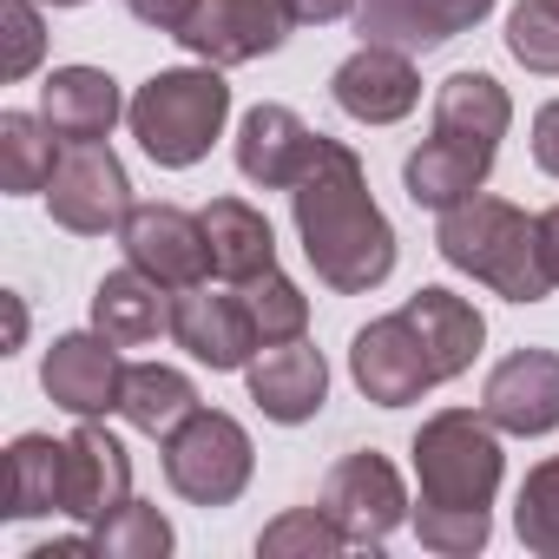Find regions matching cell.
<instances>
[{
    "label": "cell",
    "instance_id": "1",
    "mask_svg": "<svg viewBox=\"0 0 559 559\" xmlns=\"http://www.w3.org/2000/svg\"><path fill=\"white\" fill-rule=\"evenodd\" d=\"M290 217H297V243L317 270V284H330L336 297H369L389 284L395 224L369 198V171L343 139L317 132L310 171L290 185Z\"/></svg>",
    "mask_w": 559,
    "mask_h": 559
},
{
    "label": "cell",
    "instance_id": "2",
    "mask_svg": "<svg viewBox=\"0 0 559 559\" xmlns=\"http://www.w3.org/2000/svg\"><path fill=\"white\" fill-rule=\"evenodd\" d=\"M435 250L448 270L474 276V284H487L507 304H546L552 297V276H546L539 243H533V217L493 191L448 204L435 224Z\"/></svg>",
    "mask_w": 559,
    "mask_h": 559
},
{
    "label": "cell",
    "instance_id": "3",
    "mask_svg": "<svg viewBox=\"0 0 559 559\" xmlns=\"http://www.w3.org/2000/svg\"><path fill=\"white\" fill-rule=\"evenodd\" d=\"M224 119H230V86H224V67H204V60L152 73L126 106L139 152L165 171H191L224 139Z\"/></svg>",
    "mask_w": 559,
    "mask_h": 559
},
{
    "label": "cell",
    "instance_id": "4",
    "mask_svg": "<svg viewBox=\"0 0 559 559\" xmlns=\"http://www.w3.org/2000/svg\"><path fill=\"white\" fill-rule=\"evenodd\" d=\"M507 474L500 428L480 408H441L415 428V487L435 507H493Z\"/></svg>",
    "mask_w": 559,
    "mask_h": 559
},
{
    "label": "cell",
    "instance_id": "5",
    "mask_svg": "<svg viewBox=\"0 0 559 559\" xmlns=\"http://www.w3.org/2000/svg\"><path fill=\"white\" fill-rule=\"evenodd\" d=\"M165 487L191 507H230L250 474H257V448H250V428L224 408H191L165 441Z\"/></svg>",
    "mask_w": 559,
    "mask_h": 559
},
{
    "label": "cell",
    "instance_id": "6",
    "mask_svg": "<svg viewBox=\"0 0 559 559\" xmlns=\"http://www.w3.org/2000/svg\"><path fill=\"white\" fill-rule=\"evenodd\" d=\"M47 211H53V224L73 230V237H106V230H119L126 211H132V178H126L119 152H112L106 139H73V145L60 152L53 185H47Z\"/></svg>",
    "mask_w": 559,
    "mask_h": 559
},
{
    "label": "cell",
    "instance_id": "7",
    "mask_svg": "<svg viewBox=\"0 0 559 559\" xmlns=\"http://www.w3.org/2000/svg\"><path fill=\"white\" fill-rule=\"evenodd\" d=\"M323 513L343 526L349 546H389V533L408 526L415 507H408V487H402L395 461L376 454V448H356V454H343V461L330 467V480H323Z\"/></svg>",
    "mask_w": 559,
    "mask_h": 559
},
{
    "label": "cell",
    "instance_id": "8",
    "mask_svg": "<svg viewBox=\"0 0 559 559\" xmlns=\"http://www.w3.org/2000/svg\"><path fill=\"white\" fill-rule=\"evenodd\" d=\"M119 250L132 270H145L165 290H191L211 276V237L204 217L185 204H132L119 224Z\"/></svg>",
    "mask_w": 559,
    "mask_h": 559
},
{
    "label": "cell",
    "instance_id": "9",
    "mask_svg": "<svg viewBox=\"0 0 559 559\" xmlns=\"http://www.w3.org/2000/svg\"><path fill=\"white\" fill-rule=\"evenodd\" d=\"M40 389L73 421H106V415H119V395H126V356L99 330L53 336V349L40 356Z\"/></svg>",
    "mask_w": 559,
    "mask_h": 559
},
{
    "label": "cell",
    "instance_id": "10",
    "mask_svg": "<svg viewBox=\"0 0 559 559\" xmlns=\"http://www.w3.org/2000/svg\"><path fill=\"white\" fill-rule=\"evenodd\" d=\"M290 27H297L290 0H198L178 47L198 53L204 67H250V60L284 47Z\"/></svg>",
    "mask_w": 559,
    "mask_h": 559
},
{
    "label": "cell",
    "instance_id": "11",
    "mask_svg": "<svg viewBox=\"0 0 559 559\" xmlns=\"http://www.w3.org/2000/svg\"><path fill=\"white\" fill-rule=\"evenodd\" d=\"M171 343H178L191 362L217 369V376H230V369H250V356L263 349L237 284H230V290H211V284L171 290Z\"/></svg>",
    "mask_w": 559,
    "mask_h": 559
},
{
    "label": "cell",
    "instance_id": "12",
    "mask_svg": "<svg viewBox=\"0 0 559 559\" xmlns=\"http://www.w3.org/2000/svg\"><path fill=\"white\" fill-rule=\"evenodd\" d=\"M480 415L500 435H552L559 428V349H513L487 369L480 389Z\"/></svg>",
    "mask_w": 559,
    "mask_h": 559
},
{
    "label": "cell",
    "instance_id": "13",
    "mask_svg": "<svg viewBox=\"0 0 559 559\" xmlns=\"http://www.w3.org/2000/svg\"><path fill=\"white\" fill-rule=\"evenodd\" d=\"M330 93H336V106H343L356 126H402V119L421 106V73H415V53L362 40V47L330 73Z\"/></svg>",
    "mask_w": 559,
    "mask_h": 559
},
{
    "label": "cell",
    "instance_id": "14",
    "mask_svg": "<svg viewBox=\"0 0 559 559\" xmlns=\"http://www.w3.org/2000/svg\"><path fill=\"white\" fill-rule=\"evenodd\" d=\"M349 376H356V389H362L376 408H408V402H421V395L435 389V369H428V356H421V343H415V330H408L402 310L356 330V343H349Z\"/></svg>",
    "mask_w": 559,
    "mask_h": 559
},
{
    "label": "cell",
    "instance_id": "15",
    "mask_svg": "<svg viewBox=\"0 0 559 559\" xmlns=\"http://www.w3.org/2000/svg\"><path fill=\"white\" fill-rule=\"evenodd\" d=\"M132 500V454L106 421H80L67 435V520L73 526H99Z\"/></svg>",
    "mask_w": 559,
    "mask_h": 559
},
{
    "label": "cell",
    "instance_id": "16",
    "mask_svg": "<svg viewBox=\"0 0 559 559\" xmlns=\"http://www.w3.org/2000/svg\"><path fill=\"white\" fill-rule=\"evenodd\" d=\"M493 14V0H356V34L402 53H435L474 34Z\"/></svg>",
    "mask_w": 559,
    "mask_h": 559
},
{
    "label": "cell",
    "instance_id": "17",
    "mask_svg": "<svg viewBox=\"0 0 559 559\" xmlns=\"http://www.w3.org/2000/svg\"><path fill=\"white\" fill-rule=\"evenodd\" d=\"M243 382H250V402L263 408V421H276V428H304L330 402V362L310 343H276V349L250 356Z\"/></svg>",
    "mask_w": 559,
    "mask_h": 559
},
{
    "label": "cell",
    "instance_id": "18",
    "mask_svg": "<svg viewBox=\"0 0 559 559\" xmlns=\"http://www.w3.org/2000/svg\"><path fill=\"white\" fill-rule=\"evenodd\" d=\"M310 152H317V132L276 99H263L237 119V171L257 191H290L310 171Z\"/></svg>",
    "mask_w": 559,
    "mask_h": 559
},
{
    "label": "cell",
    "instance_id": "19",
    "mask_svg": "<svg viewBox=\"0 0 559 559\" xmlns=\"http://www.w3.org/2000/svg\"><path fill=\"white\" fill-rule=\"evenodd\" d=\"M402 317H408V330H415V343H421L435 382H454V376L474 369V356H480V343H487V317H480L467 297H454L448 284H421V290L402 304Z\"/></svg>",
    "mask_w": 559,
    "mask_h": 559
},
{
    "label": "cell",
    "instance_id": "20",
    "mask_svg": "<svg viewBox=\"0 0 559 559\" xmlns=\"http://www.w3.org/2000/svg\"><path fill=\"white\" fill-rule=\"evenodd\" d=\"M126 93L106 67H53L40 86V112L47 126L73 145V139H112V126L126 119Z\"/></svg>",
    "mask_w": 559,
    "mask_h": 559
},
{
    "label": "cell",
    "instance_id": "21",
    "mask_svg": "<svg viewBox=\"0 0 559 559\" xmlns=\"http://www.w3.org/2000/svg\"><path fill=\"white\" fill-rule=\"evenodd\" d=\"M93 330L112 336L119 349H145L158 336H171V290L152 284L145 270H106L93 284Z\"/></svg>",
    "mask_w": 559,
    "mask_h": 559
},
{
    "label": "cell",
    "instance_id": "22",
    "mask_svg": "<svg viewBox=\"0 0 559 559\" xmlns=\"http://www.w3.org/2000/svg\"><path fill=\"white\" fill-rule=\"evenodd\" d=\"M507 126H513V99L493 73H448L441 80V93H435V132L441 139H461V145L493 158Z\"/></svg>",
    "mask_w": 559,
    "mask_h": 559
},
{
    "label": "cell",
    "instance_id": "23",
    "mask_svg": "<svg viewBox=\"0 0 559 559\" xmlns=\"http://www.w3.org/2000/svg\"><path fill=\"white\" fill-rule=\"evenodd\" d=\"M204 237H211V276H224V284H250V276L276 270V230L257 204L243 198H211L204 211Z\"/></svg>",
    "mask_w": 559,
    "mask_h": 559
},
{
    "label": "cell",
    "instance_id": "24",
    "mask_svg": "<svg viewBox=\"0 0 559 559\" xmlns=\"http://www.w3.org/2000/svg\"><path fill=\"white\" fill-rule=\"evenodd\" d=\"M487 171H493L487 152H474V145L435 132V139H421V145L402 158V191H408L421 211H448V204L487 191Z\"/></svg>",
    "mask_w": 559,
    "mask_h": 559
},
{
    "label": "cell",
    "instance_id": "25",
    "mask_svg": "<svg viewBox=\"0 0 559 559\" xmlns=\"http://www.w3.org/2000/svg\"><path fill=\"white\" fill-rule=\"evenodd\" d=\"M8 520H47L67 513V441L53 435H14L8 441Z\"/></svg>",
    "mask_w": 559,
    "mask_h": 559
},
{
    "label": "cell",
    "instance_id": "26",
    "mask_svg": "<svg viewBox=\"0 0 559 559\" xmlns=\"http://www.w3.org/2000/svg\"><path fill=\"white\" fill-rule=\"evenodd\" d=\"M67 139L47 126V112H0V191L34 198L53 185Z\"/></svg>",
    "mask_w": 559,
    "mask_h": 559
},
{
    "label": "cell",
    "instance_id": "27",
    "mask_svg": "<svg viewBox=\"0 0 559 559\" xmlns=\"http://www.w3.org/2000/svg\"><path fill=\"white\" fill-rule=\"evenodd\" d=\"M191 408H198V389H191L185 369H171V362H126V395H119L126 428L165 441Z\"/></svg>",
    "mask_w": 559,
    "mask_h": 559
},
{
    "label": "cell",
    "instance_id": "28",
    "mask_svg": "<svg viewBox=\"0 0 559 559\" xmlns=\"http://www.w3.org/2000/svg\"><path fill=\"white\" fill-rule=\"evenodd\" d=\"M237 290H243V310H250L263 349H276V343H304V330H310V297L290 284L284 270H263V276H250V284H237Z\"/></svg>",
    "mask_w": 559,
    "mask_h": 559
},
{
    "label": "cell",
    "instance_id": "29",
    "mask_svg": "<svg viewBox=\"0 0 559 559\" xmlns=\"http://www.w3.org/2000/svg\"><path fill=\"white\" fill-rule=\"evenodd\" d=\"M171 546H178V533H171V520L152 500H126L112 520L93 526V552L99 559H165Z\"/></svg>",
    "mask_w": 559,
    "mask_h": 559
},
{
    "label": "cell",
    "instance_id": "30",
    "mask_svg": "<svg viewBox=\"0 0 559 559\" xmlns=\"http://www.w3.org/2000/svg\"><path fill=\"white\" fill-rule=\"evenodd\" d=\"M513 533L526 552L559 559V454H546L539 467H526L520 500H513Z\"/></svg>",
    "mask_w": 559,
    "mask_h": 559
},
{
    "label": "cell",
    "instance_id": "31",
    "mask_svg": "<svg viewBox=\"0 0 559 559\" xmlns=\"http://www.w3.org/2000/svg\"><path fill=\"white\" fill-rule=\"evenodd\" d=\"M349 539L343 526L323 513V507H290V513H276L263 533H257V552L263 559H336Z\"/></svg>",
    "mask_w": 559,
    "mask_h": 559
},
{
    "label": "cell",
    "instance_id": "32",
    "mask_svg": "<svg viewBox=\"0 0 559 559\" xmlns=\"http://www.w3.org/2000/svg\"><path fill=\"white\" fill-rule=\"evenodd\" d=\"M408 526H415V539H421L428 552H441V559H474V552L487 546V533H493L487 507H435V500H421V507L408 513Z\"/></svg>",
    "mask_w": 559,
    "mask_h": 559
},
{
    "label": "cell",
    "instance_id": "33",
    "mask_svg": "<svg viewBox=\"0 0 559 559\" xmlns=\"http://www.w3.org/2000/svg\"><path fill=\"white\" fill-rule=\"evenodd\" d=\"M47 60V21H40V0H0V80L21 86L34 80Z\"/></svg>",
    "mask_w": 559,
    "mask_h": 559
},
{
    "label": "cell",
    "instance_id": "34",
    "mask_svg": "<svg viewBox=\"0 0 559 559\" xmlns=\"http://www.w3.org/2000/svg\"><path fill=\"white\" fill-rule=\"evenodd\" d=\"M507 53L526 73L559 80V8H546V0H520V8L507 14Z\"/></svg>",
    "mask_w": 559,
    "mask_h": 559
},
{
    "label": "cell",
    "instance_id": "35",
    "mask_svg": "<svg viewBox=\"0 0 559 559\" xmlns=\"http://www.w3.org/2000/svg\"><path fill=\"white\" fill-rule=\"evenodd\" d=\"M132 8V21H145V27H158V34H185V21L198 14V0H126Z\"/></svg>",
    "mask_w": 559,
    "mask_h": 559
},
{
    "label": "cell",
    "instance_id": "36",
    "mask_svg": "<svg viewBox=\"0 0 559 559\" xmlns=\"http://www.w3.org/2000/svg\"><path fill=\"white\" fill-rule=\"evenodd\" d=\"M533 165H539L546 178H559V99H546V106L533 112Z\"/></svg>",
    "mask_w": 559,
    "mask_h": 559
},
{
    "label": "cell",
    "instance_id": "37",
    "mask_svg": "<svg viewBox=\"0 0 559 559\" xmlns=\"http://www.w3.org/2000/svg\"><path fill=\"white\" fill-rule=\"evenodd\" d=\"M533 243H539V263H546L552 290H559V204H546V211L533 217Z\"/></svg>",
    "mask_w": 559,
    "mask_h": 559
},
{
    "label": "cell",
    "instance_id": "38",
    "mask_svg": "<svg viewBox=\"0 0 559 559\" xmlns=\"http://www.w3.org/2000/svg\"><path fill=\"white\" fill-rule=\"evenodd\" d=\"M290 14H297V27H330V21L356 14V0H290Z\"/></svg>",
    "mask_w": 559,
    "mask_h": 559
},
{
    "label": "cell",
    "instance_id": "39",
    "mask_svg": "<svg viewBox=\"0 0 559 559\" xmlns=\"http://www.w3.org/2000/svg\"><path fill=\"white\" fill-rule=\"evenodd\" d=\"M27 336V310H21V297H8V343H21Z\"/></svg>",
    "mask_w": 559,
    "mask_h": 559
},
{
    "label": "cell",
    "instance_id": "40",
    "mask_svg": "<svg viewBox=\"0 0 559 559\" xmlns=\"http://www.w3.org/2000/svg\"><path fill=\"white\" fill-rule=\"evenodd\" d=\"M47 8H86V0H47Z\"/></svg>",
    "mask_w": 559,
    "mask_h": 559
},
{
    "label": "cell",
    "instance_id": "41",
    "mask_svg": "<svg viewBox=\"0 0 559 559\" xmlns=\"http://www.w3.org/2000/svg\"><path fill=\"white\" fill-rule=\"evenodd\" d=\"M546 8H559V0H546Z\"/></svg>",
    "mask_w": 559,
    "mask_h": 559
}]
</instances>
